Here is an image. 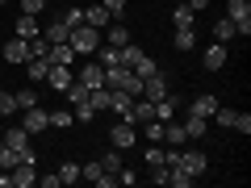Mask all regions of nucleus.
<instances>
[{"mask_svg": "<svg viewBox=\"0 0 251 188\" xmlns=\"http://www.w3.org/2000/svg\"><path fill=\"white\" fill-rule=\"evenodd\" d=\"M4 142H9V146H17V151H25V146H29V134H25V125H13L9 134H4Z\"/></svg>", "mask_w": 251, "mask_h": 188, "instance_id": "obj_25", "label": "nucleus"}, {"mask_svg": "<svg viewBox=\"0 0 251 188\" xmlns=\"http://www.w3.org/2000/svg\"><path fill=\"white\" fill-rule=\"evenodd\" d=\"M97 63L100 67H113L117 63V46H97Z\"/></svg>", "mask_w": 251, "mask_h": 188, "instance_id": "obj_33", "label": "nucleus"}, {"mask_svg": "<svg viewBox=\"0 0 251 188\" xmlns=\"http://www.w3.org/2000/svg\"><path fill=\"white\" fill-rule=\"evenodd\" d=\"M88 105L92 109H109V88H92L88 92Z\"/></svg>", "mask_w": 251, "mask_h": 188, "instance_id": "obj_37", "label": "nucleus"}, {"mask_svg": "<svg viewBox=\"0 0 251 188\" xmlns=\"http://www.w3.org/2000/svg\"><path fill=\"white\" fill-rule=\"evenodd\" d=\"M9 113H17V96L0 88V117H9Z\"/></svg>", "mask_w": 251, "mask_h": 188, "instance_id": "obj_36", "label": "nucleus"}, {"mask_svg": "<svg viewBox=\"0 0 251 188\" xmlns=\"http://www.w3.org/2000/svg\"><path fill=\"white\" fill-rule=\"evenodd\" d=\"M176 4H184V0H176Z\"/></svg>", "mask_w": 251, "mask_h": 188, "instance_id": "obj_47", "label": "nucleus"}, {"mask_svg": "<svg viewBox=\"0 0 251 188\" xmlns=\"http://www.w3.org/2000/svg\"><path fill=\"white\" fill-rule=\"evenodd\" d=\"M29 42V59H46V50H50V42H46L42 34H34V38H25Z\"/></svg>", "mask_w": 251, "mask_h": 188, "instance_id": "obj_28", "label": "nucleus"}, {"mask_svg": "<svg viewBox=\"0 0 251 188\" xmlns=\"http://www.w3.org/2000/svg\"><path fill=\"white\" fill-rule=\"evenodd\" d=\"M9 176H13V188H29V184L38 180V171H34V159H21L17 167L9 171Z\"/></svg>", "mask_w": 251, "mask_h": 188, "instance_id": "obj_6", "label": "nucleus"}, {"mask_svg": "<svg viewBox=\"0 0 251 188\" xmlns=\"http://www.w3.org/2000/svg\"><path fill=\"white\" fill-rule=\"evenodd\" d=\"M0 4H9V0H0Z\"/></svg>", "mask_w": 251, "mask_h": 188, "instance_id": "obj_46", "label": "nucleus"}, {"mask_svg": "<svg viewBox=\"0 0 251 188\" xmlns=\"http://www.w3.org/2000/svg\"><path fill=\"white\" fill-rule=\"evenodd\" d=\"M172 21H176V29H188V25H197V13L188 9V4H176L172 9Z\"/></svg>", "mask_w": 251, "mask_h": 188, "instance_id": "obj_20", "label": "nucleus"}, {"mask_svg": "<svg viewBox=\"0 0 251 188\" xmlns=\"http://www.w3.org/2000/svg\"><path fill=\"white\" fill-rule=\"evenodd\" d=\"M130 71H134V75H143V80H147V75H155L159 67H155V59H151V54H138V63L130 67Z\"/></svg>", "mask_w": 251, "mask_h": 188, "instance_id": "obj_27", "label": "nucleus"}, {"mask_svg": "<svg viewBox=\"0 0 251 188\" xmlns=\"http://www.w3.org/2000/svg\"><path fill=\"white\" fill-rule=\"evenodd\" d=\"M72 109H75V113H72L75 121H92V117H97V109H92V105H72Z\"/></svg>", "mask_w": 251, "mask_h": 188, "instance_id": "obj_39", "label": "nucleus"}, {"mask_svg": "<svg viewBox=\"0 0 251 188\" xmlns=\"http://www.w3.org/2000/svg\"><path fill=\"white\" fill-rule=\"evenodd\" d=\"M46 80H50V88L67 92V84L75 80V71H72V67H63V63H50V75H46Z\"/></svg>", "mask_w": 251, "mask_h": 188, "instance_id": "obj_11", "label": "nucleus"}, {"mask_svg": "<svg viewBox=\"0 0 251 188\" xmlns=\"http://www.w3.org/2000/svg\"><path fill=\"white\" fill-rule=\"evenodd\" d=\"M67 46H72L75 54H97V46H100V29H92V25H75L72 38H67Z\"/></svg>", "mask_w": 251, "mask_h": 188, "instance_id": "obj_1", "label": "nucleus"}, {"mask_svg": "<svg viewBox=\"0 0 251 188\" xmlns=\"http://www.w3.org/2000/svg\"><path fill=\"white\" fill-rule=\"evenodd\" d=\"M176 113H180V96H176V92H168V96L155 100V117H159V121H172Z\"/></svg>", "mask_w": 251, "mask_h": 188, "instance_id": "obj_10", "label": "nucleus"}, {"mask_svg": "<svg viewBox=\"0 0 251 188\" xmlns=\"http://www.w3.org/2000/svg\"><path fill=\"white\" fill-rule=\"evenodd\" d=\"M168 92H172V88H168V80H163L159 71L143 80V96H147V100H159V96H168Z\"/></svg>", "mask_w": 251, "mask_h": 188, "instance_id": "obj_9", "label": "nucleus"}, {"mask_svg": "<svg viewBox=\"0 0 251 188\" xmlns=\"http://www.w3.org/2000/svg\"><path fill=\"white\" fill-rule=\"evenodd\" d=\"M88 84H80V80H72L67 84V100H72V105H88Z\"/></svg>", "mask_w": 251, "mask_h": 188, "instance_id": "obj_23", "label": "nucleus"}, {"mask_svg": "<svg viewBox=\"0 0 251 188\" xmlns=\"http://www.w3.org/2000/svg\"><path fill=\"white\" fill-rule=\"evenodd\" d=\"M184 4H188V9H193V13H201V9H209V0H184Z\"/></svg>", "mask_w": 251, "mask_h": 188, "instance_id": "obj_45", "label": "nucleus"}, {"mask_svg": "<svg viewBox=\"0 0 251 188\" xmlns=\"http://www.w3.org/2000/svg\"><path fill=\"white\" fill-rule=\"evenodd\" d=\"M21 113H25V117H21L25 134H42V130H46V109H42V105H34V109H21Z\"/></svg>", "mask_w": 251, "mask_h": 188, "instance_id": "obj_5", "label": "nucleus"}, {"mask_svg": "<svg viewBox=\"0 0 251 188\" xmlns=\"http://www.w3.org/2000/svg\"><path fill=\"white\" fill-rule=\"evenodd\" d=\"M134 180H138V171H130V167L122 163V171H117V184H134Z\"/></svg>", "mask_w": 251, "mask_h": 188, "instance_id": "obj_44", "label": "nucleus"}, {"mask_svg": "<svg viewBox=\"0 0 251 188\" xmlns=\"http://www.w3.org/2000/svg\"><path fill=\"white\" fill-rule=\"evenodd\" d=\"M25 59H29V42H25V38L4 42V63H25Z\"/></svg>", "mask_w": 251, "mask_h": 188, "instance_id": "obj_12", "label": "nucleus"}, {"mask_svg": "<svg viewBox=\"0 0 251 188\" xmlns=\"http://www.w3.org/2000/svg\"><path fill=\"white\" fill-rule=\"evenodd\" d=\"M234 130L239 134H251V113H234Z\"/></svg>", "mask_w": 251, "mask_h": 188, "instance_id": "obj_41", "label": "nucleus"}, {"mask_svg": "<svg viewBox=\"0 0 251 188\" xmlns=\"http://www.w3.org/2000/svg\"><path fill=\"white\" fill-rule=\"evenodd\" d=\"M75 80L88 84V88H105V67H100V63H88V67L75 71Z\"/></svg>", "mask_w": 251, "mask_h": 188, "instance_id": "obj_8", "label": "nucleus"}, {"mask_svg": "<svg viewBox=\"0 0 251 188\" xmlns=\"http://www.w3.org/2000/svg\"><path fill=\"white\" fill-rule=\"evenodd\" d=\"M214 109H218V96H209V92H205V96H197L193 105H188V113H197V117H205V121H209Z\"/></svg>", "mask_w": 251, "mask_h": 188, "instance_id": "obj_17", "label": "nucleus"}, {"mask_svg": "<svg viewBox=\"0 0 251 188\" xmlns=\"http://www.w3.org/2000/svg\"><path fill=\"white\" fill-rule=\"evenodd\" d=\"M176 167H184L188 176L197 180V176H205V171H209V159H205V151L193 146V151H180V163H176Z\"/></svg>", "mask_w": 251, "mask_h": 188, "instance_id": "obj_3", "label": "nucleus"}, {"mask_svg": "<svg viewBox=\"0 0 251 188\" xmlns=\"http://www.w3.org/2000/svg\"><path fill=\"white\" fill-rule=\"evenodd\" d=\"M84 25L105 29V25H109V9H105V4H92V9H84Z\"/></svg>", "mask_w": 251, "mask_h": 188, "instance_id": "obj_15", "label": "nucleus"}, {"mask_svg": "<svg viewBox=\"0 0 251 188\" xmlns=\"http://www.w3.org/2000/svg\"><path fill=\"white\" fill-rule=\"evenodd\" d=\"M105 42H109V46H126V42H130V29H126V25H109V38H105Z\"/></svg>", "mask_w": 251, "mask_h": 188, "instance_id": "obj_31", "label": "nucleus"}, {"mask_svg": "<svg viewBox=\"0 0 251 188\" xmlns=\"http://www.w3.org/2000/svg\"><path fill=\"white\" fill-rule=\"evenodd\" d=\"M13 96H17V109H34L38 105V92L34 88H21V92H13Z\"/></svg>", "mask_w": 251, "mask_h": 188, "instance_id": "obj_35", "label": "nucleus"}, {"mask_svg": "<svg viewBox=\"0 0 251 188\" xmlns=\"http://www.w3.org/2000/svg\"><path fill=\"white\" fill-rule=\"evenodd\" d=\"M226 59H230V50H226V42H209V50L201 54V63H205V71H222Z\"/></svg>", "mask_w": 251, "mask_h": 188, "instance_id": "obj_4", "label": "nucleus"}, {"mask_svg": "<svg viewBox=\"0 0 251 188\" xmlns=\"http://www.w3.org/2000/svg\"><path fill=\"white\" fill-rule=\"evenodd\" d=\"M59 21H63V25H67V29L84 25V9H63V13H59Z\"/></svg>", "mask_w": 251, "mask_h": 188, "instance_id": "obj_30", "label": "nucleus"}, {"mask_svg": "<svg viewBox=\"0 0 251 188\" xmlns=\"http://www.w3.org/2000/svg\"><path fill=\"white\" fill-rule=\"evenodd\" d=\"M226 17H230L234 34L247 38L251 34V0H230V4H226Z\"/></svg>", "mask_w": 251, "mask_h": 188, "instance_id": "obj_2", "label": "nucleus"}, {"mask_svg": "<svg viewBox=\"0 0 251 188\" xmlns=\"http://www.w3.org/2000/svg\"><path fill=\"white\" fill-rule=\"evenodd\" d=\"M75 180H80V167H75V163H63L59 167V184H75Z\"/></svg>", "mask_w": 251, "mask_h": 188, "instance_id": "obj_38", "label": "nucleus"}, {"mask_svg": "<svg viewBox=\"0 0 251 188\" xmlns=\"http://www.w3.org/2000/svg\"><path fill=\"white\" fill-rule=\"evenodd\" d=\"M42 38H46V42H67V38H72V29H67V25H63V21H59V17H54V21H50V25H46V29H42Z\"/></svg>", "mask_w": 251, "mask_h": 188, "instance_id": "obj_19", "label": "nucleus"}, {"mask_svg": "<svg viewBox=\"0 0 251 188\" xmlns=\"http://www.w3.org/2000/svg\"><path fill=\"white\" fill-rule=\"evenodd\" d=\"M234 38H239V34H234L230 17H218L214 21V42H234Z\"/></svg>", "mask_w": 251, "mask_h": 188, "instance_id": "obj_21", "label": "nucleus"}, {"mask_svg": "<svg viewBox=\"0 0 251 188\" xmlns=\"http://www.w3.org/2000/svg\"><path fill=\"white\" fill-rule=\"evenodd\" d=\"M147 167H168V163H163V151H159V146H151V151H147Z\"/></svg>", "mask_w": 251, "mask_h": 188, "instance_id": "obj_40", "label": "nucleus"}, {"mask_svg": "<svg viewBox=\"0 0 251 188\" xmlns=\"http://www.w3.org/2000/svg\"><path fill=\"white\" fill-rule=\"evenodd\" d=\"M172 46H176V50H193V46H197V29H193V25L176 29V42H172Z\"/></svg>", "mask_w": 251, "mask_h": 188, "instance_id": "obj_24", "label": "nucleus"}, {"mask_svg": "<svg viewBox=\"0 0 251 188\" xmlns=\"http://www.w3.org/2000/svg\"><path fill=\"white\" fill-rule=\"evenodd\" d=\"M72 121H75V117L67 113V109H54V113H46V125H54V130H67Z\"/></svg>", "mask_w": 251, "mask_h": 188, "instance_id": "obj_26", "label": "nucleus"}, {"mask_svg": "<svg viewBox=\"0 0 251 188\" xmlns=\"http://www.w3.org/2000/svg\"><path fill=\"white\" fill-rule=\"evenodd\" d=\"M214 121L222 125V130H234V109H222V105H218V109H214Z\"/></svg>", "mask_w": 251, "mask_h": 188, "instance_id": "obj_34", "label": "nucleus"}, {"mask_svg": "<svg viewBox=\"0 0 251 188\" xmlns=\"http://www.w3.org/2000/svg\"><path fill=\"white\" fill-rule=\"evenodd\" d=\"M100 167H105V171H113V176L122 171V155H117V146H113L109 155H100Z\"/></svg>", "mask_w": 251, "mask_h": 188, "instance_id": "obj_32", "label": "nucleus"}, {"mask_svg": "<svg viewBox=\"0 0 251 188\" xmlns=\"http://www.w3.org/2000/svg\"><path fill=\"white\" fill-rule=\"evenodd\" d=\"M50 75V59H25V80H46Z\"/></svg>", "mask_w": 251, "mask_h": 188, "instance_id": "obj_16", "label": "nucleus"}, {"mask_svg": "<svg viewBox=\"0 0 251 188\" xmlns=\"http://www.w3.org/2000/svg\"><path fill=\"white\" fill-rule=\"evenodd\" d=\"M100 4L109 9V17H122V13H126V0H100Z\"/></svg>", "mask_w": 251, "mask_h": 188, "instance_id": "obj_43", "label": "nucleus"}, {"mask_svg": "<svg viewBox=\"0 0 251 188\" xmlns=\"http://www.w3.org/2000/svg\"><path fill=\"white\" fill-rule=\"evenodd\" d=\"M42 4H46V0H21V13H29V17H38V13H42Z\"/></svg>", "mask_w": 251, "mask_h": 188, "instance_id": "obj_42", "label": "nucleus"}, {"mask_svg": "<svg viewBox=\"0 0 251 188\" xmlns=\"http://www.w3.org/2000/svg\"><path fill=\"white\" fill-rule=\"evenodd\" d=\"M184 113H188V109H184ZM180 125H184V134H188V142H201V138H205V117H197V113H188V117H184V121H180Z\"/></svg>", "mask_w": 251, "mask_h": 188, "instance_id": "obj_13", "label": "nucleus"}, {"mask_svg": "<svg viewBox=\"0 0 251 188\" xmlns=\"http://www.w3.org/2000/svg\"><path fill=\"white\" fill-rule=\"evenodd\" d=\"M42 34V25H38V17H29V13H21L17 17V38H34Z\"/></svg>", "mask_w": 251, "mask_h": 188, "instance_id": "obj_22", "label": "nucleus"}, {"mask_svg": "<svg viewBox=\"0 0 251 188\" xmlns=\"http://www.w3.org/2000/svg\"><path fill=\"white\" fill-rule=\"evenodd\" d=\"M168 184L172 188H188V184H193V176H188L184 167H168Z\"/></svg>", "mask_w": 251, "mask_h": 188, "instance_id": "obj_29", "label": "nucleus"}, {"mask_svg": "<svg viewBox=\"0 0 251 188\" xmlns=\"http://www.w3.org/2000/svg\"><path fill=\"white\" fill-rule=\"evenodd\" d=\"M46 59H50V63H63V67H72V63H75V50H72L67 42H50Z\"/></svg>", "mask_w": 251, "mask_h": 188, "instance_id": "obj_14", "label": "nucleus"}, {"mask_svg": "<svg viewBox=\"0 0 251 188\" xmlns=\"http://www.w3.org/2000/svg\"><path fill=\"white\" fill-rule=\"evenodd\" d=\"M109 142H113L117 151H126V146H134V125H130V121H117L113 130H109Z\"/></svg>", "mask_w": 251, "mask_h": 188, "instance_id": "obj_7", "label": "nucleus"}, {"mask_svg": "<svg viewBox=\"0 0 251 188\" xmlns=\"http://www.w3.org/2000/svg\"><path fill=\"white\" fill-rule=\"evenodd\" d=\"M17 163H21V151H17V146H9L4 138H0V171H13Z\"/></svg>", "mask_w": 251, "mask_h": 188, "instance_id": "obj_18", "label": "nucleus"}]
</instances>
